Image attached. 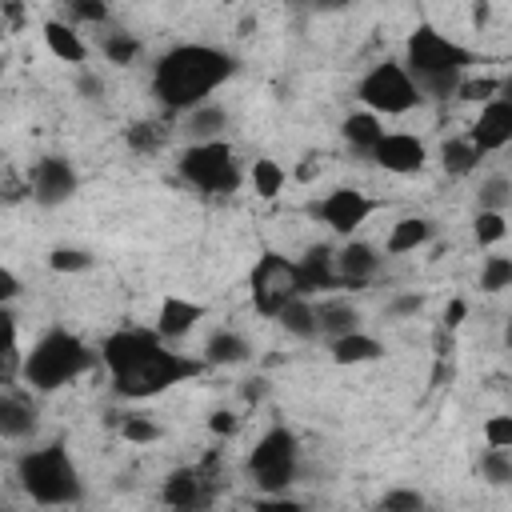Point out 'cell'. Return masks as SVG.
<instances>
[{
  "label": "cell",
  "mask_w": 512,
  "mask_h": 512,
  "mask_svg": "<svg viewBox=\"0 0 512 512\" xmlns=\"http://www.w3.org/2000/svg\"><path fill=\"white\" fill-rule=\"evenodd\" d=\"M100 360L112 376V392L124 400H148L168 392L180 380H192L204 372V360L180 356L160 344L152 328H116L100 344Z\"/></svg>",
  "instance_id": "6da1fadb"
},
{
  "label": "cell",
  "mask_w": 512,
  "mask_h": 512,
  "mask_svg": "<svg viewBox=\"0 0 512 512\" xmlns=\"http://www.w3.org/2000/svg\"><path fill=\"white\" fill-rule=\"evenodd\" d=\"M236 72V60L224 48L212 44H176L168 48L152 68V92L172 112L200 108L228 76Z\"/></svg>",
  "instance_id": "7a4b0ae2"
},
{
  "label": "cell",
  "mask_w": 512,
  "mask_h": 512,
  "mask_svg": "<svg viewBox=\"0 0 512 512\" xmlns=\"http://www.w3.org/2000/svg\"><path fill=\"white\" fill-rule=\"evenodd\" d=\"M468 64H472V52L464 44H456L452 36L436 32L432 24H416L404 40V64L400 68L412 76L420 100L424 96H432V100L456 96Z\"/></svg>",
  "instance_id": "3957f363"
},
{
  "label": "cell",
  "mask_w": 512,
  "mask_h": 512,
  "mask_svg": "<svg viewBox=\"0 0 512 512\" xmlns=\"http://www.w3.org/2000/svg\"><path fill=\"white\" fill-rule=\"evenodd\" d=\"M96 352L68 328H48L32 352H24V364H20V376L36 388V392H56L64 384H72L76 376H84L92 368Z\"/></svg>",
  "instance_id": "277c9868"
},
{
  "label": "cell",
  "mask_w": 512,
  "mask_h": 512,
  "mask_svg": "<svg viewBox=\"0 0 512 512\" xmlns=\"http://www.w3.org/2000/svg\"><path fill=\"white\" fill-rule=\"evenodd\" d=\"M16 480L44 508H68V504H76L84 496L80 468L72 464L64 444H44V448L24 452L20 464H16Z\"/></svg>",
  "instance_id": "5b68a950"
},
{
  "label": "cell",
  "mask_w": 512,
  "mask_h": 512,
  "mask_svg": "<svg viewBox=\"0 0 512 512\" xmlns=\"http://www.w3.org/2000/svg\"><path fill=\"white\" fill-rule=\"evenodd\" d=\"M296 472H300V440L284 424L268 428L256 440V448L248 452V476H252V484L264 496H280V492H288L296 484Z\"/></svg>",
  "instance_id": "8992f818"
},
{
  "label": "cell",
  "mask_w": 512,
  "mask_h": 512,
  "mask_svg": "<svg viewBox=\"0 0 512 512\" xmlns=\"http://www.w3.org/2000/svg\"><path fill=\"white\" fill-rule=\"evenodd\" d=\"M176 172L196 184L200 192L212 196H228L240 188V168H236V152L228 140H204V144H188L176 160Z\"/></svg>",
  "instance_id": "52a82bcc"
},
{
  "label": "cell",
  "mask_w": 512,
  "mask_h": 512,
  "mask_svg": "<svg viewBox=\"0 0 512 512\" xmlns=\"http://www.w3.org/2000/svg\"><path fill=\"white\" fill-rule=\"evenodd\" d=\"M356 100L372 116H404V112H412L420 104V92H416L412 76L396 60H384V64H376V68H368L360 76Z\"/></svg>",
  "instance_id": "ba28073f"
},
{
  "label": "cell",
  "mask_w": 512,
  "mask_h": 512,
  "mask_svg": "<svg viewBox=\"0 0 512 512\" xmlns=\"http://www.w3.org/2000/svg\"><path fill=\"white\" fill-rule=\"evenodd\" d=\"M252 304L260 316H280L296 296H300V276H296V260L280 256V252H264L252 268Z\"/></svg>",
  "instance_id": "9c48e42d"
},
{
  "label": "cell",
  "mask_w": 512,
  "mask_h": 512,
  "mask_svg": "<svg viewBox=\"0 0 512 512\" xmlns=\"http://www.w3.org/2000/svg\"><path fill=\"white\" fill-rule=\"evenodd\" d=\"M376 208H380V204H376L368 192H360V188H332L324 200L312 204V216L324 220L336 236H352Z\"/></svg>",
  "instance_id": "30bf717a"
},
{
  "label": "cell",
  "mask_w": 512,
  "mask_h": 512,
  "mask_svg": "<svg viewBox=\"0 0 512 512\" xmlns=\"http://www.w3.org/2000/svg\"><path fill=\"white\" fill-rule=\"evenodd\" d=\"M80 188V176L76 168L64 160V156H40L32 164V176H28V196L40 204V208H56L64 200H72Z\"/></svg>",
  "instance_id": "8fae6325"
},
{
  "label": "cell",
  "mask_w": 512,
  "mask_h": 512,
  "mask_svg": "<svg viewBox=\"0 0 512 512\" xmlns=\"http://www.w3.org/2000/svg\"><path fill=\"white\" fill-rule=\"evenodd\" d=\"M508 140H512V100L508 96H496V100H488L480 108L476 124L468 128V144L484 156V152L508 148Z\"/></svg>",
  "instance_id": "7c38bea8"
},
{
  "label": "cell",
  "mask_w": 512,
  "mask_h": 512,
  "mask_svg": "<svg viewBox=\"0 0 512 512\" xmlns=\"http://www.w3.org/2000/svg\"><path fill=\"white\" fill-rule=\"evenodd\" d=\"M372 160L384 168V172H396V176H412L424 168L428 160V148L424 140H416L412 132H384L380 144L372 148Z\"/></svg>",
  "instance_id": "4fadbf2b"
},
{
  "label": "cell",
  "mask_w": 512,
  "mask_h": 512,
  "mask_svg": "<svg viewBox=\"0 0 512 512\" xmlns=\"http://www.w3.org/2000/svg\"><path fill=\"white\" fill-rule=\"evenodd\" d=\"M376 272H380V252L372 244L348 240L336 252V280H340V288H364Z\"/></svg>",
  "instance_id": "5bb4252c"
},
{
  "label": "cell",
  "mask_w": 512,
  "mask_h": 512,
  "mask_svg": "<svg viewBox=\"0 0 512 512\" xmlns=\"http://www.w3.org/2000/svg\"><path fill=\"white\" fill-rule=\"evenodd\" d=\"M296 276H300V296H316V292L340 288V280H336V252L324 248V244H312L304 252V260H296Z\"/></svg>",
  "instance_id": "9a60e30c"
},
{
  "label": "cell",
  "mask_w": 512,
  "mask_h": 512,
  "mask_svg": "<svg viewBox=\"0 0 512 512\" xmlns=\"http://www.w3.org/2000/svg\"><path fill=\"white\" fill-rule=\"evenodd\" d=\"M204 304L200 300H184V296H164L160 300V312H156V336L160 340H180V336H188L200 320H204Z\"/></svg>",
  "instance_id": "2e32d148"
},
{
  "label": "cell",
  "mask_w": 512,
  "mask_h": 512,
  "mask_svg": "<svg viewBox=\"0 0 512 512\" xmlns=\"http://www.w3.org/2000/svg\"><path fill=\"white\" fill-rule=\"evenodd\" d=\"M204 496H208V480H204L200 468H176V472H168V480L160 484V500H164L168 508H176V512L200 508Z\"/></svg>",
  "instance_id": "e0dca14e"
},
{
  "label": "cell",
  "mask_w": 512,
  "mask_h": 512,
  "mask_svg": "<svg viewBox=\"0 0 512 512\" xmlns=\"http://www.w3.org/2000/svg\"><path fill=\"white\" fill-rule=\"evenodd\" d=\"M312 308H316V332L328 336V344L340 340V336L360 332V312H356L352 300L332 296V300H320V304H312Z\"/></svg>",
  "instance_id": "ac0fdd59"
},
{
  "label": "cell",
  "mask_w": 512,
  "mask_h": 512,
  "mask_svg": "<svg viewBox=\"0 0 512 512\" xmlns=\"http://www.w3.org/2000/svg\"><path fill=\"white\" fill-rule=\"evenodd\" d=\"M44 44H48V52H52L56 60H64V64H84V60H88V44L80 40L76 24L48 20V24H44Z\"/></svg>",
  "instance_id": "d6986e66"
},
{
  "label": "cell",
  "mask_w": 512,
  "mask_h": 512,
  "mask_svg": "<svg viewBox=\"0 0 512 512\" xmlns=\"http://www.w3.org/2000/svg\"><path fill=\"white\" fill-rule=\"evenodd\" d=\"M432 220H424V216H404V220H396L392 224V232H388V240H384V252L388 256H404V252H416L420 244H428L432 240Z\"/></svg>",
  "instance_id": "ffe728a7"
},
{
  "label": "cell",
  "mask_w": 512,
  "mask_h": 512,
  "mask_svg": "<svg viewBox=\"0 0 512 512\" xmlns=\"http://www.w3.org/2000/svg\"><path fill=\"white\" fill-rule=\"evenodd\" d=\"M340 136H344V144H348L352 152L372 156V148H376L380 136H384V124H380V116H372V112H352V116H344Z\"/></svg>",
  "instance_id": "44dd1931"
},
{
  "label": "cell",
  "mask_w": 512,
  "mask_h": 512,
  "mask_svg": "<svg viewBox=\"0 0 512 512\" xmlns=\"http://www.w3.org/2000/svg\"><path fill=\"white\" fill-rule=\"evenodd\" d=\"M20 364H24V352H20L16 316H12L8 308H0V388L20 376Z\"/></svg>",
  "instance_id": "7402d4cb"
},
{
  "label": "cell",
  "mask_w": 512,
  "mask_h": 512,
  "mask_svg": "<svg viewBox=\"0 0 512 512\" xmlns=\"http://www.w3.org/2000/svg\"><path fill=\"white\" fill-rule=\"evenodd\" d=\"M36 432V408L24 404L20 396H4L0 392V436L4 440H24Z\"/></svg>",
  "instance_id": "603a6c76"
},
{
  "label": "cell",
  "mask_w": 512,
  "mask_h": 512,
  "mask_svg": "<svg viewBox=\"0 0 512 512\" xmlns=\"http://www.w3.org/2000/svg\"><path fill=\"white\" fill-rule=\"evenodd\" d=\"M252 356V348H248V340L240 336V332H232V328H220V332H212L208 336V344H204V364H244Z\"/></svg>",
  "instance_id": "cb8c5ba5"
},
{
  "label": "cell",
  "mask_w": 512,
  "mask_h": 512,
  "mask_svg": "<svg viewBox=\"0 0 512 512\" xmlns=\"http://www.w3.org/2000/svg\"><path fill=\"white\" fill-rule=\"evenodd\" d=\"M380 356H384V344L368 332H352V336L332 340V360L336 364H368V360H380Z\"/></svg>",
  "instance_id": "d4e9b609"
},
{
  "label": "cell",
  "mask_w": 512,
  "mask_h": 512,
  "mask_svg": "<svg viewBox=\"0 0 512 512\" xmlns=\"http://www.w3.org/2000/svg\"><path fill=\"white\" fill-rule=\"evenodd\" d=\"M224 128H228V112H224V108H216V104H200V108H192V112H188V120H184V132L192 136V144L224 140V136H220Z\"/></svg>",
  "instance_id": "484cf974"
},
{
  "label": "cell",
  "mask_w": 512,
  "mask_h": 512,
  "mask_svg": "<svg viewBox=\"0 0 512 512\" xmlns=\"http://www.w3.org/2000/svg\"><path fill=\"white\" fill-rule=\"evenodd\" d=\"M276 320H280V328H284L288 336H296V340H316V336H320V332H316V308H312L308 296H296Z\"/></svg>",
  "instance_id": "4316f807"
},
{
  "label": "cell",
  "mask_w": 512,
  "mask_h": 512,
  "mask_svg": "<svg viewBox=\"0 0 512 512\" xmlns=\"http://www.w3.org/2000/svg\"><path fill=\"white\" fill-rule=\"evenodd\" d=\"M440 164H444L448 176H468V172L480 164V152L468 144V136H452V140H444V148H440Z\"/></svg>",
  "instance_id": "83f0119b"
},
{
  "label": "cell",
  "mask_w": 512,
  "mask_h": 512,
  "mask_svg": "<svg viewBox=\"0 0 512 512\" xmlns=\"http://www.w3.org/2000/svg\"><path fill=\"white\" fill-rule=\"evenodd\" d=\"M100 52H104V60L108 64H132L136 56H140V40L132 36V32H104L100 36Z\"/></svg>",
  "instance_id": "f1b7e54d"
},
{
  "label": "cell",
  "mask_w": 512,
  "mask_h": 512,
  "mask_svg": "<svg viewBox=\"0 0 512 512\" xmlns=\"http://www.w3.org/2000/svg\"><path fill=\"white\" fill-rule=\"evenodd\" d=\"M252 188L260 200H276L280 188H284V168L276 160H256L252 164Z\"/></svg>",
  "instance_id": "f546056e"
},
{
  "label": "cell",
  "mask_w": 512,
  "mask_h": 512,
  "mask_svg": "<svg viewBox=\"0 0 512 512\" xmlns=\"http://www.w3.org/2000/svg\"><path fill=\"white\" fill-rule=\"evenodd\" d=\"M480 212H508V204H512V184H508V176H488L484 184H480Z\"/></svg>",
  "instance_id": "4dcf8cb0"
},
{
  "label": "cell",
  "mask_w": 512,
  "mask_h": 512,
  "mask_svg": "<svg viewBox=\"0 0 512 512\" xmlns=\"http://www.w3.org/2000/svg\"><path fill=\"white\" fill-rule=\"evenodd\" d=\"M120 436H124L128 444H156V440L164 436V428H160L156 420L140 416V412H128V416L120 420Z\"/></svg>",
  "instance_id": "1f68e13d"
},
{
  "label": "cell",
  "mask_w": 512,
  "mask_h": 512,
  "mask_svg": "<svg viewBox=\"0 0 512 512\" xmlns=\"http://www.w3.org/2000/svg\"><path fill=\"white\" fill-rule=\"evenodd\" d=\"M480 476H484L492 488H504V484L512 480V456H508V448H488V452L480 456Z\"/></svg>",
  "instance_id": "d6a6232c"
},
{
  "label": "cell",
  "mask_w": 512,
  "mask_h": 512,
  "mask_svg": "<svg viewBox=\"0 0 512 512\" xmlns=\"http://www.w3.org/2000/svg\"><path fill=\"white\" fill-rule=\"evenodd\" d=\"M472 236H476V244H480V248L500 244V240L508 236V216H504V212H476Z\"/></svg>",
  "instance_id": "836d02e7"
},
{
  "label": "cell",
  "mask_w": 512,
  "mask_h": 512,
  "mask_svg": "<svg viewBox=\"0 0 512 512\" xmlns=\"http://www.w3.org/2000/svg\"><path fill=\"white\" fill-rule=\"evenodd\" d=\"M512 284V260L508 256H488L480 268V288L484 292H504Z\"/></svg>",
  "instance_id": "e575fe53"
},
{
  "label": "cell",
  "mask_w": 512,
  "mask_h": 512,
  "mask_svg": "<svg viewBox=\"0 0 512 512\" xmlns=\"http://www.w3.org/2000/svg\"><path fill=\"white\" fill-rule=\"evenodd\" d=\"M500 88H504V80H496V76H476V80H460L456 96H460V100L488 104V100H496V96H500Z\"/></svg>",
  "instance_id": "d590c367"
},
{
  "label": "cell",
  "mask_w": 512,
  "mask_h": 512,
  "mask_svg": "<svg viewBox=\"0 0 512 512\" xmlns=\"http://www.w3.org/2000/svg\"><path fill=\"white\" fill-rule=\"evenodd\" d=\"M48 268L52 272H88L92 268V252H84V248H52L48 252Z\"/></svg>",
  "instance_id": "8d00e7d4"
},
{
  "label": "cell",
  "mask_w": 512,
  "mask_h": 512,
  "mask_svg": "<svg viewBox=\"0 0 512 512\" xmlns=\"http://www.w3.org/2000/svg\"><path fill=\"white\" fill-rule=\"evenodd\" d=\"M380 512H424V496L416 488H388L380 496Z\"/></svg>",
  "instance_id": "74e56055"
},
{
  "label": "cell",
  "mask_w": 512,
  "mask_h": 512,
  "mask_svg": "<svg viewBox=\"0 0 512 512\" xmlns=\"http://www.w3.org/2000/svg\"><path fill=\"white\" fill-rule=\"evenodd\" d=\"M124 140H128V148H136V152H156L160 144H164V132L156 128V124H132L128 132H124Z\"/></svg>",
  "instance_id": "f35d334b"
},
{
  "label": "cell",
  "mask_w": 512,
  "mask_h": 512,
  "mask_svg": "<svg viewBox=\"0 0 512 512\" xmlns=\"http://www.w3.org/2000/svg\"><path fill=\"white\" fill-rule=\"evenodd\" d=\"M484 440H488V448H512V416H488Z\"/></svg>",
  "instance_id": "ab89813d"
},
{
  "label": "cell",
  "mask_w": 512,
  "mask_h": 512,
  "mask_svg": "<svg viewBox=\"0 0 512 512\" xmlns=\"http://www.w3.org/2000/svg\"><path fill=\"white\" fill-rule=\"evenodd\" d=\"M68 16L72 20H84V24H104L108 20V4L104 0H72L68 4Z\"/></svg>",
  "instance_id": "60d3db41"
},
{
  "label": "cell",
  "mask_w": 512,
  "mask_h": 512,
  "mask_svg": "<svg viewBox=\"0 0 512 512\" xmlns=\"http://www.w3.org/2000/svg\"><path fill=\"white\" fill-rule=\"evenodd\" d=\"M252 512H304V504L292 500L288 492H280V496H260V500L252 504Z\"/></svg>",
  "instance_id": "b9f144b4"
},
{
  "label": "cell",
  "mask_w": 512,
  "mask_h": 512,
  "mask_svg": "<svg viewBox=\"0 0 512 512\" xmlns=\"http://www.w3.org/2000/svg\"><path fill=\"white\" fill-rule=\"evenodd\" d=\"M420 308H424V296H416V292H404V296H396V300L388 304L392 316H416Z\"/></svg>",
  "instance_id": "7bdbcfd3"
},
{
  "label": "cell",
  "mask_w": 512,
  "mask_h": 512,
  "mask_svg": "<svg viewBox=\"0 0 512 512\" xmlns=\"http://www.w3.org/2000/svg\"><path fill=\"white\" fill-rule=\"evenodd\" d=\"M20 296V276L12 268H0V308H8Z\"/></svg>",
  "instance_id": "ee69618b"
},
{
  "label": "cell",
  "mask_w": 512,
  "mask_h": 512,
  "mask_svg": "<svg viewBox=\"0 0 512 512\" xmlns=\"http://www.w3.org/2000/svg\"><path fill=\"white\" fill-rule=\"evenodd\" d=\"M208 428H212L216 436H232V432L240 428V420H236L232 412H212V416H208Z\"/></svg>",
  "instance_id": "f6af8a7d"
},
{
  "label": "cell",
  "mask_w": 512,
  "mask_h": 512,
  "mask_svg": "<svg viewBox=\"0 0 512 512\" xmlns=\"http://www.w3.org/2000/svg\"><path fill=\"white\" fill-rule=\"evenodd\" d=\"M240 392H244V400H248V404H260V400L268 396V380H264V376H252V380H244V388H240Z\"/></svg>",
  "instance_id": "bcb514c9"
},
{
  "label": "cell",
  "mask_w": 512,
  "mask_h": 512,
  "mask_svg": "<svg viewBox=\"0 0 512 512\" xmlns=\"http://www.w3.org/2000/svg\"><path fill=\"white\" fill-rule=\"evenodd\" d=\"M80 92H84L88 100H100V92H104V80H100V76H92V72H84V76H80Z\"/></svg>",
  "instance_id": "7dc6e473"
},
{
  "label": "cell",
  "mask_w": 512,
  "mask_h": 512,
  "mask_svg": "<svg viewBox=\"0 0 512 512\" xmlns=\"http://www.w3.org/2000/svg\"><path fill=\"white\" fill-rule=\"evenodd\" d=\"M464 316H468V304H464V300H452V304L444 308V328H456Z\"/></svg>",
  "instance_id": "c3c4849f"
},
{
  "label": "cell",
  "mask_w": 512,
  "mask_h": 512,
  "mask_svg": "<svg viewBox=\"0 0 512 512\" xmlns=\"http://www.w3.org/2000/svg\"><path fill=\"white\" fill-rule=\"evenodd\" d=\"M488 12H492L488 4H476V8H472V20H476V24H484V20H488Z\"/></svg>",
  "instance_id": "681fc988"
},
{
  "label": "cell",
  "mask_w": 512,
  "mask_h": 512,
  "mask_svg": "<svg viewBox=\"0 0 512 512\" xmlns=\"http://www.w3.org/2000/svg\"><path fill=\"white\" fill-rule=\"evenodd\" d=\"M0 512H16V508H8V504H0Z\"/></svg>",
  "instance_id": "f907efd6"
},
{
  "label": "cell",
  "mask_w": 512,
  "mask_h": 512,
  "mask_svg": "<svg viewBox=\"0 0 512 512\" xmlns=\"http://www.w3.org/2000/svg\"><path fill=\"white\" fill-rule=\"evenodd\" d=\"M0 76H4V56H0Z\"/></svg>",
  "instance_id": "816d5d0a"
},
{
  "label": "cell",
  "mask_w": 512,
  "mask_h": 512,
  "mask_svg": "<svg viewBox=\"0 0 512 512\" xmlns=\"http://www.w3.org/2000/svg\"><path fill=\"white\" fill-rule=\"evenodd\" d=\"M0 32H4V20H0Z\"/></svg>",
  "instance_id": "f5cc1de1"
}]
</instances>
